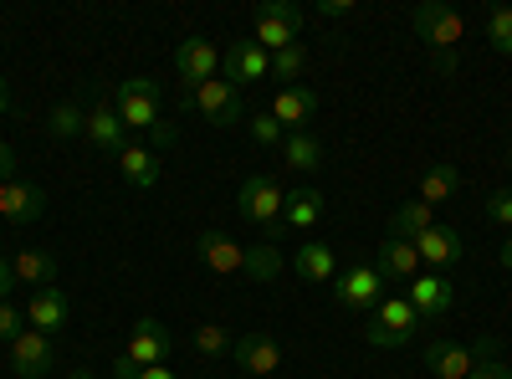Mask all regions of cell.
I'll use <instances>...</instances> for the list:
<instances>
[{"mask_svg":"<svg viewBox=\"0 0 512 379\" xmlns=\"http://www.w3.org/2000/svg\"><path fill=\"white\" fill-rule=\"evenodd\" d=\"M21 328H26V308H16V303H0V344H11Z\"/></svg>","mask_w":512,"mask_h":379,"instance_id":"e575fe53","label":"cell"},{"mask_svg":"<svg viewBox=\"0 0 512 379\" xmlns=\"http://www.w3.org/2000/svg\"><path fill=\"white\" fill-rule=\"evenodd\" d=\"M303 21H308V11L292 6V0H262V6H256V36L251 41L267 57H277V52H287V47L303 41Z\"/></svg>","mask_w":512,"mask_h":379,"instance_id":"277c9868","label":"cell"},{"mask_svg":"<svg viewBox=\"0 0 512 379\" xmlns=\"http://www.w3.org/2000/svg\"><path fill=\"white\" fill-rule=\"evenodd\" d=\"M6 180H16V149L0 139V185H6Z\"/></svg>","mask_w":512,"mask_h":379,"instance_id":"f35d334b","label":"cell"},{"mask_svg":"<svg viewBox=\"0 0 512 379\" xmlns=\"http://www.w3.org/2000/svg\"><path fill=\"white\" fill-rule=\"evenodd\" d=\"M221 72V52H216V41H205V36H185L180 47H175V77L185 82V88H200V82H210Z\"/></svg>","mask_w":512,"mask_h":379,"instance_id":"4fadbf2b","label":"cell"},{"mask_svg":"<svg viewBox=\"0 0 512 379\" xmlns=\"http://www.w3.org/2000/svg\"><path fill=\"white\" fill-rule=\"evenodd\" d=\"M497 257H502V267H507V272H512V236H507V241H502V251H497Z\"/></svg>","mask_w":512,"mask_h":379,"instance_id":"ee69618b","label":"cell"},{"mask_svg":"<svg viewBox=\"0 0 512 379\" xmlns=\"http://www.w3.org/2000/svg\"><path fill=\"white\" fill-rule=\"evenodd\" d=\"M303 72H308V47H303V41H297V47H287V52H277V57H272V77H282L287 88H292V82L303 77Z\"/></svg>","mask_w":512,"mask_h":379,"instance_id":"1f68e13d","label":"cell"},{"mask_svg":"<svg viewBox=\"0 0 512 379\" xmlns=\"http://www.w3.org/2000/svg\"><path fill=\"white\" fill-rule=\"evenodd\" d=\"M82 139H88L93 149H103V154H118L128 144V129H123L118 108L113 103H93L88 108V123H82Z\"/></svg>","mask_w":512,"mask_h":379,"instance_id":"d6986e66","label":"cell"},{"mask_svg":"<svg viewBox=\"0 0 512 379\" xmlns=\"http://www.w3.org/2000/svg\"><path fill=\"white\" fill-rule=\"evenodd\" d=\"M282 205H287V190L277 175H246L241 190H236V210H241V221L262 231L267 246H277L287 231H282Z\"/></svg>","mask_w":512,"mask_h":379,"instance_id":"3957f363","label":"cell"},{"mask_svg":"<svg viewBox=\"0 0 512 379\" xmlns=\"http://www.w3.org/2000/svg\"><path fill=\"white\" fill-rule=\"evenodd\" d=\"M323 221V190H287L282 205V231H308Z\"/></svg>","mask_w":512,"mask_h":379,"instance_id":"d4e9b609","label":"cell"},{"mask_svg":"<svg viewBox=\"0 0 512 379\" xmlns=\"http://www.w3.org/2000/svg\"><path fill=\"white\" fill-rule=\"evenodd\" d=\"M149 139H154V154H159V149H175V139H180V123H169V118H159L154 129H149Z\"/></svg>","mask_w":512,"mask_h":379,"instance_id":"8d00e7d4","label":"cell"},{"mask_svg":"<svg viewBox=\"0 0 512 379\" xmlns=\"http://www.w3.org/2000/svg\"><path fill=\"white\" fill-rule=\"evenodd\" d=\"M374 267H379V277H384V282H400V287H405V282L420 272V251H415V241L384 236V241H379V262H374Z\"/></svg>","mask_w":512,"mask_h":379,"instance_id":"7402d4cb","label":"cell"},{"mask_svg":"<svg viewBox=\"0 0 512 379\" xmlns=\"http://www.w3.org/2000/svg\"><path fill=\"white\" fill-rule=\"evenodd\" d=\"M108 369H113V379H134V374H139V364L128 359V354H118V359H113Z\"/></svg>","mask_w":512,"mask_h":379,"instance_id":"60d3db41","label":"cell"},{"mask_svg":"<svg viewBox=\"0 0 512 379\" xmlns=\"http://www.w3.org/2000/svg\"><path fill=\"white\" fill-rule=\"evenodd\" d=\"M466 379H512V364L502 359V354H487L472 374H466Z\"/></svg>","mask_w":512,"mask_h":379,"instance_id":"d590c367","label":"cell"},{"mask_svg":"<svg viewBox=\"0 0 512 379\" xmlns=\"http://www.w3.org/2000/svg\"><path fill=\"white\" fill-rule=\"evenodd\" d=\"M405 298H410V308L420 318H446L456 308V282L446 272H415L405 282Z\"/></svg>","mask_w":512,"mask_h":379,"instance_id":"7c38bea8","label":"cell"},{"mask_svg":"<svg viewBox=\"0 0 512 379\" xmlns=\"http://www.w3.org/2000/svg\"><path fill=\"white\" fill-rule=\"evenodd\" d=\"M47 190L41 185H31V180H6L0 185V216H6L11 226H31V221H41L47 216Z\"/></svg>","mask_w":512,"mask_h":379,"instance_id":"5bb4252c","label":"cell"},{"mask_svg":"<svg viewBox=\"0 0 512 379\" xmlns=\"http://www.w3.org/2000/svg\"><path fill=\"white\" fill-rule=\"evenodd\" d=\"M113 164H118L123 185H134V190H154V185H159V154L144 149V144H123V149L113 154Z\"/></svg>","mask_w":512,"mask_h":379,"instance_id":"603a6c76","label":"cell"},{"mask_svg":"<svg viewBox=\"0 0 512 379\" xmlns=\"http://www.w3.org/2000/svg\"><path fill=\"white\" fill-rule=\"evenodd\" d=\"M359 6H354V0H323V6H318V16L323 21H349Z\"/></svg>","mask_w":512,"mask_h":379,"instance_id":"74e56055","label":"cell"},{"mask_svg":"<svg viewBox=\"0 0 512 379\" xmlns=\"http://www.w3.org/2000/svg\"><path fill=\"white\" fill-rule=\"evenodd\" d=\"M123 354L134 359L139 369L164 364L169 354H175V333H169L159 318H139V323H134V339H128V349H123Z\"/></svg>","mask_w":512,"mask_h":379,"instance_id":"9a60e30c","label":"cell"},{"mask_svg":"<svg viewBox=\"0 0 512 379\" xmlns=\"http://www.w3.org/2000/svg\"><path fill=\"white\" fill-rule=\"evenodd\" d=\"M410 26L415 36L425 41V52H431V67L441 77H456L461 67V41H466V21L446 6V0H420V6L410 11Z\"/></svg>","mask_w":512,"mask_h":379,"instance_id":"7a4b0ae2","label":"cell"},{"mask_svg":"<svg viewBox=\"0 0 512 379\" xmlns=\"http://www.w3.org/2000/svg\"><path fill=\"white\" fill-rule=\"evenodd\" d=\"M11 287H16V272H11L6 257H0V303H11Z\"/></svg>","mask_w":512,"mask_h":379,"instance_id":"ab89813d","label":"cell"},{"mask_svg":"<svg viewBox=\"0 0 512 379\" xmlns=\"http://www.w3.org/2000/svg\"><path fill=\"white\" fill-rule=\"evenodd\" d=\"M318 113V93L313 88H303V82H292V88H282L277 98H272V118L282 123L287 134H303V123Z\"/></svg>","mask_w":512,"mask_h":379,"instance_id":"ffe728a7","label":"cell"},{"mask_svg":"<svg viewBox=\"0 0 512 379\" xmlns=\"http://www.w3.org/2000/svg\"><path fill=\"white\" fill-rule=\"evenodd\" d=\"M482 216H487L492 226H512V190H497V195H487Z\"/></svg>","mask_w":512,"mask_h":379,"instance_id":"836d02e7","label":"cell"},{"mask_svg":"<svg viewBox=\"0 0 512 379\" xmlns=\"http://www.w3.org/2000/svg\"><path fill=\"white\" fill-rule=\"evenodd\" d=\"M67 313H72L67 292L62 287H41V292H31V303H26V328L57 333V328H67Z\"/></svg>","mask_w":512,"mask_h":379,"instance_id":"44dd1931","label":"cell"},{"mask_svg":"<svg viewBox=\"0 0 512 379\" xmlns=\"http://www.w3.org/2000/svg\"><path fill=\"white\" fill-rule=\"evenodd\" d=\"M190 108H200L216 129H231V123H241V113H246L241 88L226 82V77H210V82H200V88H190Z\"/></svg>","mask_w":512,"mask_h":379,"instance_id":"8fae6325","label":"cell"},{"mask_svg":"<svg viewBox=\"0 0 512 379\" xmlns=\"http://www.w3.org/2000/svg\"><path fill=\"white\" fill-rule=\"evenodd\" d=\"M292 267H297V277L303 282H333L338 277V251L328 246V241H303L297 246V257H292Z\"/></svg>","mask_w":512,"mask_h":379,"instance_id":"cb8c5ba5","label":"cell"},{"mask_svg":"<svg viewBox=\"0 0 512 379\" xmlns=\"http://www.w3.org/2000/svg\"><path fill=\"white\" fill-rule=\"evenodd\" d=\"M82 123H88V113H82L77 103H57V108H52V123H47V129H52L57 139H77V134H82Z\"/></svg>","mask_w":512,"mask_h":379,"instance_id":"d6a6232c","label":"cell"},{"mask_svg":"<svg viewBox=\"0 0 512 379\" xmlns=\"http://www.w3.org/2000/svg\"><path fill=\"white\" fill-rule=\"evenodd\" d=\"M221 72H226V82H262V77H272V57L256 47V41H231L226 47V57H221Z\"/></svg>","mask_w":512,"mask_h":379,"instance_id":"2e32d148","label":"cell"},{"mask_svg":"<svg viewBox=\"0 0 512 379\" xmlns=\"http://www.w3.org/2000/svg\"><path fill=\"white\" fill-rule=\"evenodd\" d=\"M415 251H420V267L446 272V267H456V262H461V231L436 221L425 236H415Z\"/></svg>","mask_w":512,"mask_h":379,"instance_id":"ac0fdd59","label":"cell"},{"mask_svg":"<svg viewBox=\"0 0 512 379\" xmlns=\"http://www.w3.org/2000/svg\"><path fill=\"white\" fill-rule=\"evenodd\" d=\"M62 379H98V374H93V369H67Z\"/></svg>","mask_w":512,"mask_h":379,"instance_id":"f6af8a7d","label":"cell"},{"mask_svg":"<svg viewBox=\"0 0 512 379\" xmlns=\"http://www.w3.org/2000/svg\"><path fill=\"white\" fill-rule=\"evenodd\" d=\"M282 164L287 170H297V175H313V170H323V144L303 129V134H287L282 139Z\"/></svg>","mask_w":512,"mask_h":379,"instance_id":"83f0119b","label":"cell"},{"mask_svg":"<svg viewBox=\"0 0 512 379\" xmlns=\"http://www.w3.org/2000/svg\"><path fill=\"white\" fill-rule=\"evenodd\" d=\"M195 257L205 272H216V277H251V282H277L282 277V257H277V246H241L221 231H200L195 236Z\"/></svg>","mask_w":512,"mask_h":379,"instance_id":"6da1fadb","label":"cell"},{"mask_svg":"<svg viewBox=\"0 0 512 379\" xmlns=\"http://www.w3.org/2000/svg\"><path fill=\"white\" fill-rule=\"evenodd\" d=\"M57 369V344L52 333H36V328H21L11 339V374L16 379H47Z\"/></svg>","mask_w":512,"mask_h":379,"instance_id":"30bf717a","label":"cell"},{"mask_svg":"<svg viewBox=\"0 0 512 379\" xmlns=\"http://www.w3.org/2000/svg\"><path fill=\"white\" fill-rule=\"evenodd\" d=\"M415 333H420V313L410 308V298L400 292V298H384V303L369 313L364 344H369V349H405Z\"/></svg>","mask_w":512,"mask_h":379,"instance_id":"5b68a950","label":"cell"},{"mask_svg":"<svg viewBox=\"0 0 512 379\" xmlns=\"http://www.w3.org/2000/svg\"><path fill=\"white\" fill-rule=\"evenodd\" d=\"M461 195V170L456 164H431V170L420 175V195L415 200H425V205H446V200H456Z\"/></svg>","mask_w":512,"mask_h":379,"instance_id":"484cf974","label":"cell"},{"mask_svg":"<svg viewBox=\"0 0 512 379\" xmlns=\"http://www.w3.org/2000/svg\"><path fill=\"white\" fill-rule=\"evenodd\" d=\"M113 108H118V118H123L128 134H149L154 123L164 118V113H159V82H154V77H128V82H118V88H113Z\"/></svg>","mask_w":512,"mask_h":379,"instance_id":"52a82bcc","label":"cell"},{"mask_svg":"<svg viewBox=\"0 0 512 379\" xmlns=\"http://www.w3.org/2000/svg\"><path fill=\"white\" fill-rule=\"evenodd\" d=\"M431 226H436V210L425 205V200H405V205L390 210V236H400V241H415V236H425Z\"/></svg>","mask_w":512,"mask_h":379,"instance_id":"4316f807","label":"cell"},{"mask_svg":"<svg viewBox=\"0 0 512 379\" xmlns=\"http://www.w3.org/2000/svg\"><path fill=\"white\" fill-rule=\"evenodd\" d=\"M231 359L246 379H272L282 369V339L272 328H246L236 339V349H231Z\"/></svg>","mask_w":512,"mask_h":379,"instance_id":"ba28073f","label":"cell"},{"mask_svg":"<svg viewBox=\"0 0 512 379\" xmlns=\"http://www.w3.org/2000/svg\"><path fill=\"white\" fill-rule=\"evenodd\" d=\"M246 134H251V144H262V149H272V144H282V139H287V129L272 118V108L251 113V118H246Z\"/></svg>","mask_w":512,"mask_h":379,"instance_id":"4dcf8cb0","label":"cell"},{"mask_svg":"<svg viewBox=\"0 0 512 379\" xmlns=\"http://www.w3.org/2000/svg\"><path fill=\"white\" fill-rule=\"evenodd\" d=\"M487 354H497V339L492 333H482L477 344H456V339H431L425 344V369H431L436 379H466Z\"/></svg>","mask_w":512,"mask_h":379,"instance_id":"8992f818","label":"cell"},{"mask_svg":"<svg viewBox=\"0 0 512 379\" xmlns=\"http://www.w3.org/2000/svg\"><path fill=\"white\" fill-rule=\"evenodd\" d=\"M134 379H180L175 369H164V364H149V369H139Z\"/></svg>","mask_w":512,"mask_h":379,"instance_id":"b9f144b4","label":"cell"},{"mask_svg":"<svg viewBox=\"0 0 512 379\" xmlns=\"http://www.w3.org/2000/svg\"><path fill=\"white\" fill-rule=\"evenodd\" d=\"M57 251H47V246H26V251H16L11 257V272H16V287H31V292H41V287H57Z\"/></svg>","mask_w":512,"mask_h":379,"instance_id":"e0dca14e","label":"cell"},{"mask_svg":"<svg viewBox=\"0 0 512 379\" xmlns=\"http://www.w3.org/2000/svg\"><path fill=\"white\" fill-rule=\"evenodd\" d=\"M190 349H195L200 359H226V354L236 349V333H231L226 323H200V328L190 333Z\"/></svg>","mask_w":512,"mask_h":379,"instance_id":"f1b7e54d","label":"cell"},{"mask_svg":"<svg viewBox=\"0 0 512 379\" xmlns=\"http://www.w3.org/2000/svg\"><path fill=\"white\" fill-rule=\"evenodd\" d=\"M333 303L344 308V313H374L384 303V277L374 262H354L344 277H333Z\"/></svg>","mask_w":512,"mask_h":379,"instance_id":"9c48e42d","label":"cell"},{"mask_svg":"<svg viewBox=\"0 0 512 379\" xmlns=\"http://www.w3.org/2000/svg\"><path fill=\"white\" fill-rule=\"evenodd\" d=\"M6 113H11V82L0 77V118H6Z\"/></svg>","mask_w":512,"mask_h":379,"instance_id":"7bdbcfd3","label":"cell"},{"mask_svg":"<svg viewBox=\"0 0 512 379\" xmlns=\"http://www.w3.org/2000/svg\"><path fill=\"white\" fill-rule=\"evenodd\" d=\"M507 159H512V154H507Z\"/></svg>","mask_w":512,"mask_h":379,"instance_id":"bcb514c9","label":"cell"},{"mask_svg":"<svg viewBox=\"0 0 512 379\" xmlns=\"http://www.w3.org/2000/svg\"><path fill=\"white\" fill-rule=\"evenodd\" d=\"M487 47L492 52H502V57H512V6H487Z\"/></svg>","mask_w":512,"mask_h":379,"instance_id":"f546056e","label":"cell"}]
</instances>
